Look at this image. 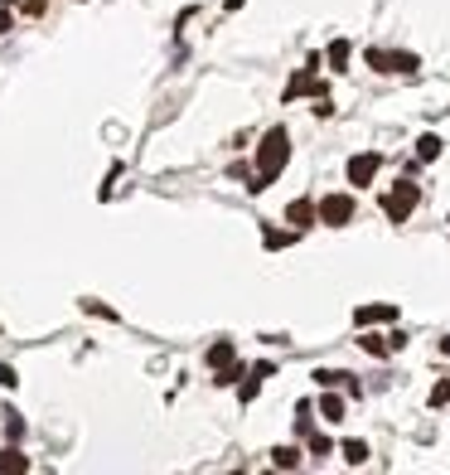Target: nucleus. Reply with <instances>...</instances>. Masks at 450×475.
Masks as SVG:
<instances>
[{
	"mask_svg": "<svg viewBox=\"0 0 450 475\" xmlns=\"http://www.w3.org/2000/svg\"><path fill=\"white\" fill-rule=\"evenodd\" d=\"M25 471H29V456H25V451H15V447L0 451V475H25Z\"/></svg>",
	"mask_w": 450,
	"mask_h": 475,
	"instance_id": "0eeeda50",
	"label": "nucleus"
},
{
	"mask_svg": "<svg viewBox=\"0 0 450 475\" xmlns=\"http://www.w3.org/2000/svg\"><path fill=\"white\" fill-rule=\"evenodd\" d=\"M344 461L349 466H363V461H368V447H363V442H344Z\"/></svg>",
	"mask_w": 450,
	"mask_h": 475,
	"instance_id": "dca6fc26",
	"label": "nucleus"
},
{
	"mask_svg": "<svg viewBox=\"0 0 450 475\" xmlns=\"http://www.w3.org/2000/svg\"><path fill=\"white\" fill-rule=\"evenodd\" d=\"M441 155V136H422L417 141V160H436Z\"/></svg>",
	"mask_w": 450,
	"mask_h": 475,
	"instance_id": "2eb2a0df",
	"label": "nucleus"
},
{
	"mask_svg": "<svg viewBox=\"0 0 450 475\" xmlns=\"http://www.w3.org/2000/svg\"><path fill=\"white\" fill-rule=\"evenodd\" d=\"M271 466H276V471H295V466H300V451L295 447H276L271 451Z\"/></svg>",
	"mask_w": 450,
	"mask_h": 475,
	"instance_id": "ddd939ff",
	"label": "nucleus"
},
{
	"mask_svg": "<svg viewBox=\"0 0 450 475\" xmlns=\"http://www.w3.org/2000/svg\"><path fill=\"white\" fill-rule=\"evenodd\" d=\"M319 413H324V422H344V398L339 393H324L319 398Z\"/></svg>",
	"mask_w": 450,
	"mask_h": 475,
	"instance_id": "9b49d317",
	"label": "nucleus"
},
{
	"mask_svg": "<svg viewBox=\"0 0 450 475\" xmlns=\"http://www.w3.org/2000/svg\"><path fill=\"white\" fill-rule=\"evenodd\" d=\"M286 160H291V136H286L281 126H271V131L262 136V146H257V175H252V185H247V190H252V195H262L266 185L286 170Z\"/></svg>",
	"mask_w": 450,
	"mask_h": 475,
	"instance_id": "f257e3e1",
	"label": "nucleus"
},
{
	"mask_svg": "<svg viewBox=\"0 0 450 475\" xmlns=\"http://www.w3.org/2000/svg\"><path fill=\"white\" fill-rule=\"evenodd\" d=\"M271 373H276L271 364H257V368H252V378L242 383V403H252V398H257V388H262V378H271Z\"/></svg>",
	"mask_w": 450,
	"mask_h": 475,
	"instance_id": "9d476101",
	"label": "nucleus"
},
{
	"mask_svg": "<svg viewBox=\"0 0 450 475\" xmlns=\"http://www.w3.org/2000/svg\"><path fill=\"white\" fill-rule=\"evenodd\" d=\"M358 325H378V320H397V306H358L353 310Z\"/></svg>",
	"mask_w": 450,
	"mask_h": 475,
	"instance_id": "6e6552de",
	"label": "nucleus"
},
{
	"mask_svg": "<svg viewBox=\"0 0 450 475\" xmlns=\"http://www.w3.org/2000/svg\"><path fill=\"white\" fill-rule=\"evenodd\" d=\"M417 199H422V190H417L412 180H402L397 190L383 199V214H388L393 224H407V219H412V209H417Z\"/></svg>",
	"mask_w": 450,
	"mask_h": 475,
	"instance_id": "f03ea898",
	"label": "nucleus"
},
{
	"mask_svg": "<svg viewBox=\"0 0 450 475\" xmlns=\"http://www.w3.org/2000/svg\"><path fill=\"white\" fill-rule=\"evenodd\" d=\"M5 417H10V422H5V432H10V437H25V422L15 417V413H5Z\"/></svg>",
	"mask_w": 450,
	"mask_h": 475,
	"instance_id": "4be33fe9",
	"label": "nucleus"
},
{
	"mask_svg": "<svg viewBox=\"0 0 450 475\" xmlns=\"http://www.w3.org/2000/svg\"><path fill=\"white\" fill-rule=\"evenodd\" d=\"M262 243H266V248H286V243H291V233H281V228H266Z\"/></svg>",
	"mask_w": 450,
	"mask_h": 475,
	"instance_id": "a211bd4d",
	"label": "nucleus"
},
{
	"mask_svg": "<svg viewBox=\"0 0 450 475\" xmlns=\"http://www.w3.org/2000/svg\"><path fill=\"white\" fill-rule=\"evenodd\" d=\"M15 383H20V378H15V368H10V364H0V388H15Z\"/></svg>",
	"mask_w": 450,
	"mask_h": 475,
	"instance_id": "aec40b11",
	"label": "nucleus"
},
{
	"mask_svg": "<svg viewBox=\"0 0 450 475\" xmlns=\"http://www.w3.org/2000/svg\"><path fill=\"white\" fill-rule=\"evenodd\" d=\"M315 378L324 383V388H339V383H349V373H339V368H319Z\"/></svg>",
	"mask_w": 450,
	"mask_h": 475,
	"instance_id": "f3484780",
	"label": "nucleus"
},
{
	"mask_svg": "<svg viewBox=\"0 0 450 475\" xmlns=\"http://www.w3.org/2000/svg\"><path fill=\"white\" fill-rule=\"evenodd\" d=\"M378 165H383V155H378V151H363V155H353V160H349V185H373Z\"/></svg>",
	"mask_w": 450,
	"mask_h": 475,
	"instance_id": "39448f33",
	"label": "nucleus"
},
{
	"mask_svg": "<svg viewBox=\"0 0 450 475\" xmlns=\"http://www.w3.org/2000/svg\"><path fill=\"white\" fill-rule=\"evenodd\" d=\"M315 219L319 224H329V228H344L349 219H353V199L349 195H324L315 204Z\"/></svg>",
	"mask_w": 450,
	"mask_h": 475,
	"instance_id": "7ed1b4c3",
	"label": "nucleus"
},
{
	"mask_svg": "<svg viewBox=\"0 0 450 475\" xmlns=\"http://www.w3.org/2000/svg\"><path fill=\"white\" fill-rule=\"evenodd\" d=\"M358 344L368 349L373 359H388L393 349H402V335H393V339H383V335H363V339H358Z\"/></svg>",
	"mask_w": 450,
	"mask_h": 475,
	"instance_id": "423d86ee",
	"label": "nucleus"
},
{
	"mask_svg": "<svg viewBox=\"0 0 450 475\" xmlns=\"http://www.w3.org/2000/svg\"><path fill=\"white\" fill-rule=\"evenodd\" d=\"M368 68H378V73H417V54H388V49H368Z\"/></svg>",
	"mask_w": 450,
	"mask_h": 475,
	"instance_id": "20e7f679",
	"label": "nucleus"
},
{
	"mask_svg": "<svg viewBox=\"0 0 450 475\" xmlns=\"http://www.w3.org/2000/svg\"><path fill=\"white\" fill-rule=\"evenodd\" d=\"M286 219H291L295 228H310L315 224V204H310V199H295L291 209H286Z\"/></svg>",
	"mask_w": 450,
	"mask_h": 475,
	"instance_id": "1a4fd4ad",
	"label": "nucleus"
},
{
	"mask_svg": "<svg viewBox=\"0 0 450 475\" xmlns=\"http://www.w3.org/2000/svg\"><path fill=\"white\" fill-rule=\"evenodd\" d=\"M25 5V15H44V0H20Z\"/></svg>",
	"mask_w": 450,
	"mask_h": 475,
	"instance_id": "5701e85b",
	"label": "nucleus"
},
{
	"mask_svg": "<svg viewBox=\"0 0 450 475\" xmlns=\"http://www.w3.org/2000/svg\"><path fill=\"white\" fill-rule=\"evenodd\" d=\"M0 34H10V10H0Z\"/></svg>",
	"mask_w": 450,
	"mask_h": 475,
	"instance_id": "b1692460",
	"label": "nucleus"
},
{
	"mask_svg": "<svg viewBox=\"0 0 450 475\" xmlns=\"http://www.w3.org/2000/svg\"><path fill=\"white\" fill-rule=\"evenodd\" d=\"M329 68H334V73L349 68V39H334V44H329Z\"/></svg>",
	"mask_w": 450,
	"mask_h": 475,
	"instance_id": "4468645a",
	"label": "nucleus"
},
{
	"mask_svg": "<svg viewBox=\"0 0 450 475\" xmlns=\"http://www.w3.org/2000/svg\"><path fill=\"white\" fill-rule=\"evenodd\" d=\"M310 451H315V456H329V437H319L315 432V437H310Z\"/></svg>",
	"mask_w": 450,
	"mask_h": 475,
	"instance_id": "412c9836",
	"label": "nucleus"
},
{
	"mask_svg": "<svg viewBox=\"0 0 450 475\" xmlns=\"http://www.w3.org/2000/svg\"><path fill=\"white\" fill-rule=\"evenodd\" d=\"M441 403H450V383H436V388H431V408H441Z\"/></svg>",
	"mask_w": 450,
	"mask_h": 475,
	"instance_id": "6ab92c4d",
	"label": "nucleus"
},
{
	"mask_svg": "<svg viewBox=\"0 0 450 475\" xmlns=\"http://www.w3.org/2000/svg\"><path fill=\"white\" fill-rule=\"evenodd\" d=\"M238 359V349H233V344H228V339H218V344H213L209 349V364L213 368H228V364Z\"/></svg>",
	"mask_w": 450,
	"mask_h": 475,
	"instance_id": "f8f14e48",
	"label": "nucleus"
}]
</instances>
